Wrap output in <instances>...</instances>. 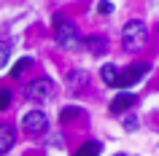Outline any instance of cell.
<instances>
[{"mask_svg": "<svg viewBox=\"0 0 159 156\" xmlns=\"http://www.w3.org/2000/svg\"><path fill=\"white\" fill-rule=\"evenodd\" d=\"M73 156H100V143H97V140H89V143H84Z\"/></svg>", "mask_w": 159, "mask_h": 156, "instance_id": "8fae6325", "label": "cell"}, {"mask_svg": "<svg viewBox=\"0 0 159 156\" xmlns=\"http://www.w3.org/2000/svg\"><path fill=\"white\" fill-rule=\"evenodd\" d=\"M6 62H8V43L0 41V67L6 65Z\"/></svg>", "mask_w": 159, "mask_h": 156, "instance_id": "9a60e30c", "label": "cell"}, {"mask_svg": "<svg viewBox=\"0 0 159 156\" xmlns=\"http://www.w3.org/2000/svg\"><path fill=\"white\" fill-rule=\"evenodd\" d=\"M100 78L108 83V86H116L119 83V67L116 65H102L100 67Z\"/></svg>", "mask_w": 159, "mask_h": 156, "instance_id": "30bf717a", "label": "cell"}, {"mask_svg": "<svg viewBox=\"0 0 159 156\" xmlns=\"http://www.w3.org/2000/svg\"><path fill=\"white\" fill-rule=\"evenodd\" d=\"M97 11H100V14H111V11H113V3H111V0H100V3H97Z\"/></svg>", "mask_w": 159, "mask_h": 156, "instance_id": "2e32d148", "label": "cell"}, {"mask_svg": "<svg viewBox=\"0 0 159 156\" xmlns=\"http://www.w3.org/2000/svg\"><path fill=\"white\" fill-rule=\"evenodd\" d=\"M78 116H81V108L67 105V108H62V113H59V124H70V121H75Z\"/></svg>", "mask_w": 159, "mask_h": 156, "instance_id": "7c38bea8", "label": "cell"}, {"mask_svg": "<svg viewBox=\"0 0 159 156\" xmlns=\"http://www.w3.org/2000/svg\"><path fill=\"white\" fill-rule=\"evenodd\" d=\"M27 97L33 100V102H46V100H51L54 97V81L51 78H35V81H30Z\"/></svg>", "mask_w": 159, "mask_h": 156, "instance_id": "277c9868", "label": "cell"}, {"mask_svg": "<svg viewBox=\"0 0 159 156\" xmlns=\"http://www.w3.org/2000/svg\"><path fill=\"white\" fill-rule=\"evenodd\" d=\"M81 46H84V49H89L92 54H100V51L108 49V41H105L102 35H89V38H84V41H81Z\"/></svg>", "mask_w": 159, "mask_h": 156, "instance_id": "9c48e42d", "label": "cell"}, {"mask_svg": "<svg viewBox=\"0 0 159 156\" xmlns=\"http://www.w3.org/2000/svg\"><path fill=\"white\" fill-rule=\"evenodd\" d=\"M86 81H89L86 70H70V75H67V86H70V91H75V94L86 86Z\"/></svg>", "mask_w": 159, "mask_h": 156, "instance_id": "ba28073f", "label": "cell"}, {"mask_svg": "<svg viewBox=\"0 0 159 156\" xmlns=\"http://www.w3.org/2000/svg\"><path fill=\"white\" fill-rule=\"evenodd\" d=\"M46 127H49V116L43 110H30L22 118V129L30 132V135H41V132H46Z\"/></svg>", "mask_w": 159, "mask_h": 156, "instance_id": "5b68a950", "label": "cell"}, {"mask_svg": "<svg viewBox=\"0 0 159 156\" xmlns=\"http://www.w3.org/2000/svg\"><path fill=\"white\" fill-rule=\"evenodd\" d=\"M11 105V91L8 89H0V110H6Z\"/></svg>", "mask_w": 159, "mask_h": 156, "instance_id": "5bb4252c", "label": "cell"}, {"mask_svg": "<svg viewBox=\"0 0 159 156\" xmlns=\"http://www.w3.org/2000/svg\"><path fill=\"white\" fill-rule=\"evenodd\" d=\"M30 67H33V59H30V57H22V59L16 62V65H14L11 75H14V78H19V75H25L27 70H30Z\"/></svg>", "mask_w": 159, "mask_h": 156, "instance_id": "4fadbf2b", "label": "cell"}, {"mask_svg": "<svg viewBox=\"0 0 159 156\" xmlns=\"http://www.w3.org/2000/svg\"><path fill=\"white\" fill-rule=\"evenodd\" d=\"M14 143H16V129L11 124H0V156L8 154L14 148Z\"/></svg>", "mask_w": 159, "mask_h": 156, "instance_id": "8992f818", "label": "cell"}, {"mask_svg": "<svg viewBox=\"0 0 159 156\" xmlns=\"http://www.w3.org/2000/svg\"><path fill=\"white\" fill-rule=\"evenodd\" d=\"M132 105H135V94L132 91H119L116 97H113V102H111V113H124V110H129Z\"/></svg>", "mask_w": 159, "mask_h": 156, "instance_id": "52a82bcc", "label": "cell"}, {"mask_svg": "<svg viewBox=\"0 0 159 156\" xmlns=\"http://www.w3.org/2000/svg\"><path fill=\"white\" fill-rule=\"evenodd\" d=\"M124 127H127V129H135V127H138V121H135V118H124Z\"/></svg>", "mask_w": 159, "mask_h": 156, "instance_id": "e0dca14e", "label": "cell"}, {"mask_svg": "<svg viewBox=\"0 0 159 156\" xmlns=\"http://www.w3.org/2000/svg\"><path fill=\"white\" fill-rule=\"evenodd\" d=\"M148 70H151L148 62H132L127 70H121V73H119V83H116V86H119V89H129V86H135V83L140 81Z\"/></svg>", "mask_w": 159, "mask_h": 156, "instance_id": "3957f363", "label": "cell"}, {"mask_svg": "<svg viewBox=\"0 0 159 156\" xmlns=\"http://www.w3.org/2000/svg\"><path fill=\"white\" fill-rule=\"evenodd\" d=\"M116 156H124V154H116Z\"/></svg>", "mask_w": 159, "mask_h": 156, "instance_id": "ac0fdd59", "label": "cell"}, {"mask_svg": "<svg viewBox=\"0 0 159 156\" xmlns=\"http://www.w3.org/2000/svg\"><path fill=\"white\" fill-rule=\"evenodd\" d=\"M148 41V27L143 25L140 19H132V22H127L124 30H121V43H124L127 51H140Z\"/></svg>", "mask_w": 159, "mask_h": 156, "instance_id": "7a4b0ae2", "label": "cell"}, {"mask_svg": "<svg viewBox=\"0 0 159 156\" xmlns=\"http://www.w3.org/2000/svg\"><path fill=\"white\" fill-rule=\"evenodd\" d=\"M54 41H57L62 49H67V51H78L84 38H81L78 27H75L67 16H62V14H54Z\"/></svg>", "mask_w": 159, "mask_h": 156, "instance_id": "6da1fadb", "label": "cell"}]
</instances>
